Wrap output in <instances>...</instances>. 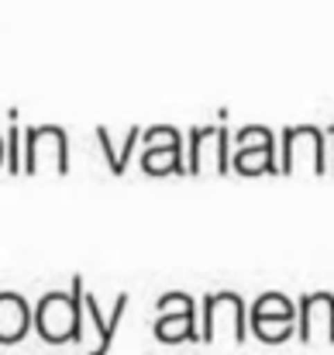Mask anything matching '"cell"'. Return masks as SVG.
I'll use <instances>...</instances> for the list:
<instances>
[{
	"label": "cell",
	"instance_id": "5b68a950",
	"mask_svg": "<svg viewBox=\"0 0 334 355\" xmlns=\"http://www.w3.org/2000/svg\"><path fill=\"white\" fill-rule=\"evenodd\" d=\"M141 169L148 176H169V173H186L183 162V135L173 124H155L141 131Z\"/></svg>",
	"mask_w": 334,
	"mask_h": 355
},
{
	"label": "cell",
	"instance_id": "9c48e42d",
	"mask_svg": "<svg viewBox=\"0 0 334 355\" xmlns=\"http://www.w3.org/2000/svg\"><path fill=\"white\" fill-rule=\"evenodd\" d=\"M155 335L162 342H183V338H197V307L186 293H166L159 300V321H155Z\"/></svg>",
	"mask_w": 334,
	"mask_h": 355
},
{
	"label": "cell",
	"instance_id": "7c38bea8",
	"mask_svg": "<svg viewBox=\"0 0 334 355\" xmlns=\"http://www.w3.org/2000/svg\"><path fill=\"white\" fill-rule=\"evenodd\" d=\"M97 141H100V152H104V159H107V169H111L114 176H121L124 169H128V162H131V152H134V145L141 141V128L138 124H131L121 138H114L111 128H97Z\"/></svg>",
	"mask_w": 334,
	"mask_h": 355
},
{
	"label": "cell",
	"instance_id": "7a4b0ae2",
	"mask_svg": "<svg viewBox=\"0 0 334 355\" xmlns=\"http://www.w3.org/2000/svg\"><path fill=\"white\" fill-rule=\"evenodd\" d=\"M69 169V138L59 124H35L24 131V173L62 176Z\"/></svg>",
	"mask_w": 334,
	"mask_h": 355
},
{
	"label": "cell",
	"instance_id": "277c9868",
	"mask_svg": "<svg viewBox=\"0 0 334 355\" xmlns=\"http://www.w3.org/2000/svg\"><path fill=\"white\" fill-rule=\"evenodd\" d=\"M231 169L241 176H272L279 173L276 159V138L262 124H248L234 135V152H231Z\"/></svg>",
	"mask_w": 334,
	"mask_h": 355
},
{
	"label": "cell",
	"instance_id": "9a60e30c",
	"mask_svg": "<svg viewBox=\"0 0 334 355\" xmlns=\"http://www.w3.org/2000/svg\"><path fill=\"white\" fill-rule=\"evenodd\" d=\"M3 162H7V152H3V135H0V169H3Z\"/></svg>",
	"mask_w": 334,
	"mask_h": 355
},
{
	"label": "cell",
	"instance_id": "8992f818",
	"mask_svg": "<svg viewBox=\"0 0 334 355\" xmlns=\"http://www.w3.org/2000/svg\"><path fill=\"white\" fill-rule=\"evenodd\" d=\"M186 173L204 176V173H231V135L227 128H193L190 131V155H186Z\"/></svg>",
	"mask_w": 334,
	"mask_h": 355
},
{
	"label": "cell",
	"instance_id": "52a82bcc",
	"mask_svg": "<svg viewBox=\"0 0 334 355\" xmlns=\"http://www.w3.org/2000/svg\"><path fill=\"white\" fill-rule=\"evenodd\" d=\"M204 338L241 342L245 338V304L234 293H214L204 300Z\"/></svg>",
	"mask_w": 334,
	"mask_h": 355
},
{
	"label": "cell",
	"instance_id": "8fae6325",
	"mask_svg": "<svg viewBox=\"0 0 334 355\" xmlns=\"http://www.w3.org/2000/svg\"><path fill=\"white\" fill-rule=\"evenodd\" d=\"M31 324H35V314H31L28 300L17 293H0V342L3 345L21 342Z\"/></svg>",
	"mask_w": 334,
	"mask_h": 355
},
{
	"label": "cell",
	"instance_id": "4fadbf2b",
	"mask_svg": "<svg viewBox=\"0 0 334 355\" xmlns=\"http://www.w3.org/2000/svg\"><path fill=\"white\" fill-rule=\"evenodd\" d=\"M3 152H7V162H3V169H7L10 176H21V173H24V135H21V124H17V111H7Z\"/></svg>",
	"mask_w": 334,
	"mask_h": 355
},
{
	"label": "cell",
	"instance_id": "3957f363",
	"mask_svg": "<svg viewBox=\"0 0 334 355\" xmlns=\"http://www.w3.org/2000/svg\"><path fill=\"white\" fill-rule=\"evenodd\" d=\"M279 173L297 176V173H328L324 169V131L314 124H297L283 131V145H279Z\"/></svg>",
	"mask_w": 334,
	"mask_h": 355
},
{
	"label": "cell",
	"instance_id": "6da1fadb",
	"mask_svg": "<svg viewBox=\"0 0 334 355\" xmlns=\"http://www.w3.org/2000/svg\"><path fill=\"white\" fill-rule=\"evenodd\" d=\"M35 328L45 342L62 345L83 335V279H73L69 293H45L35 307Z\"/></svg>",
	"mask_w": 334,
	"mask_h": 355
},
{
	"label": "cell",
	"instance_id": "30bf717a",
	"mask_svg": "<svg viewBox=\"0 0 334 355\" xmlns=\"http://www.w3.org/2000/svg\"><path fill=\"white\" fill-rule=\"evenodd\" d=\"M300 335L307 342H334V297L310 293L300 300Z\"/></svg>",
	"mask_w": 334,
	"mask_h": 355
},
{
	"label": "cell",
	"instance_id": "ba28073f",
	"mask_svg": "<svg viewBox=\"0 0 334 355\" xmlns=\"http://www.w3.org/2000/svg\"><path fill=\"white\" fill-rule=\"evenodd\" d=\"M293 321H297V307L283 293H265L252 307V328L265 342H283L286 335H293Z\"/></svg>",
	"mask_w": 334,
	"mask_h": 355
},
{
	"label": "cell",
	"instance_id": "5bb4252c",
	"mask_svg": "<svg viewBox=\"0 0 334 355\" xmlns=\"http://www.w3.org/2000/svg\"><path fill=\"white\" fill-rule=\"evenodd\" d=\"M324 169L334 173V124L331 131H324Z\"/></svg>",
	"mask_w": 334,
	"mask_h": 355
}]
</instances>
